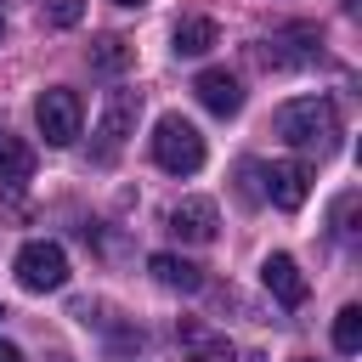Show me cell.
Masks as SVG:
<instances>
[{"label": "cell", "instance_id": "obj_1", "mask_svg": "<svg viewBox=\"0 0 362 362\" xmlns=\"http://www.w3.org/2000/svg\"><path fill=\"white\" fill-rule=\"evenodd\" d=\"M272 130H277L294 153H317V158H328V153L339 147V107H334L328 96H294V102L277 107Z\"/></svg>", "mask_w": 362, "mask_h": 362}, {"label": "cell", "instance_id": "obj_2", "mask_svg": "<svg viewBox=\"0 0 362 362\" xmlns=\"http://www.w3.org/2000/svg\"><path fill=\"white\" fill-rule=\"evenodd\" d=\"M153 158H158V170H170V175L204 170V136H198V124L181 119V113H164V119L153 124Z\"/></svg>", "mask_w": 362, "mask_h": 362}, {"label": "cell", "instance_id": "obj_3", "mask_svg": "<svg viewBox=\"0 0 362 362\" xmlns=\"http://www.w3.org/2000/svg\"><path fill=\"white\" fill-rule=\"evenodd\" d=\"M34 124H40V136H45L51 147H74V141H79V124H85V107H79V96H74L68 85H51V90H40V102H34Z\"/></svg>", "mask_w": 362, "mask_h": 362}, {"label": "cell", "instance_id": "obj_4", "mask_svg": "<svg viewBox=\"0 0 362 362\" xmlns=\"http://www.w3.org/2000/svg\"><path fill=\"white\" fill-rule=\"evenodd\" d=\"M17 283H23L28 294L62 288V283H68V255H62V243H45V238L23 243V249H17Z\"/></svg>", "mask_w": 362, "mask_h": 362}, {"label": "cell", "instance_id": "obj_5", "mask_svg": "<svg viewBox=\"0 0 362 362\" xmlns=\"http://www.w3.org/2000/svg\"><path fill=\"white\" fill-rule=\"evenodd\" d=\"M136 119H141V90L119 85L102 96V119H96V136H102V158H113L130 136H136Z\"/></svg>", "mask_w": 362, "mask_h": 362}, {"label": "cell", "instance_id": "obj_6", "mask_svg": "<svg viewBox=\"0 0 362 362\" xmlns=\"http://www.w3.org/2000/svg\"><path fill=\"white\" fill-rule=\"evenodd\" d=\"M170 232H175L181 243H215V232H221L215 198H181V204L170 209Z\"/></svg>", "mask_w": 362, "mask_h": 362}, {"label": "cell", "instance_id": "obj_7", "mask_svg": "<svg viewBox=\"0 0 362 362\" xmlns=\"http://www.w3.org/2000/svg\"><path fill=\"white\" fill-rule=\"evenodd\" d=\"M255 175L266 181V198H272L277 209H300V204H305V192H311V170H305V164H294V158L266 164V170H255Z\"/></svg>", "mask_w": 362, "mask_h": 362}, {"label": "cell", "instance_id": "obj_8", "mask_svg": "<svg viewBox=\"0 0 362 362\" xmlns=\"http://www.w3.org/2000/svg\"><path fill=\"white\" fill-rule=\"evenodd\" d=\"M192 96H198L215 119H232V113L243 107V85H238V74H226V68H204V74L192 79Z\"/></svg>", "mask_w": 362, "mask_h": 362}, {"label": "cell", "instance_id": "obj_9", "mask_svg": "<svg viewBox=\"0 0 362 362\" xmlns=\"http://www.w3.org/2000/svg\"><path fill=\"white\" fill-rule=\"evenodd\" d=\"M260 283H266V294L277 300V305H305V272L294 266V255H266V266H260Z\"/></svg>", "mask_w": 362, "mask_h": 362}, {"label": "cell", "instance_id": "obj_10", "mask_svg": "<svg viewBox=\"0 0 362 362\" xmlns=\"http://www.w3.org/2000/svg\"><path fill=\"white\" fill-rule=\"evenodd\" d=\"M175 339H181L187 362H232V339H226V334H215V328H209V322H198V317H187V322L175 328Z\"/></svg>", "mask_w": 362, "mask_h": 362}, {"label": "cell", "instance_id": "obj_11", "mask_svg": "<svg viewBox=\"0 0 362 362\" xmlns=\"http://www.w3.org/2000/svg\"><path fill=\"white\" fill-rule=\"evenodd\" d=\"M147 272H153V283H164V288H175V294H198V288H204V266H192V260H181V255H153Z\"/></svg>", "mask_w": 362, "mask_h": 362}, {"label": "cell", "instance_id": "obj_12", "mask_svg": "<svg viewBox=\"0 0 362 362\" xmlns=\"http://www.w3.org/2000/svg\"><path fill=\"white\" fill-rule=\"evenodd\" d=\"M34 175V147L11 130H0V187H23Z\"/></svg>", "mask_w": 362, "mask_h": 362}, {"label": "cell", "instance_id": "obj_13", "mask_svg": "<svg viewBox=\"0 0 362 362\" xmlns=\"http://www.w3.org/2000/svg\"><path fill=\"white\" fill-rule=\"evenodd\" d=\"M215 40H221V28H215L209 17H181L175 34H170V51H175V57H204Z\"/></svg>", "mask_w": 362, "mask_h": 362}, {"label": "cell", "instance_id": "obj_14", "mask_svg": "<svg viewBox=\"0 0 362 362\" xmlns=\"http://www.w3.org/2000/svg\"><path fill=\"white\" fill-rule=\"evenodd\" d=\"M136 62V45L124 40V34H102L96 45H90V68H102V74H124Z\"/></svg>", "mask_w": 362, "mask_h": 362}, {"label": "cell", "instance_id": "obj_15", "mask_svg": "<svg viewBox=\"0 0 362 362\" xmlns=\"http://www.w3.org/2000/svg\"><path fill=\"white\" fill-rule=\"evenodd\" d=\"M334 345H339L345 356L362 351V305H345V311L334 317Z\"/></svg>", "mask_w": 362, "mask_h": 362}, {"label": "cell", "instance_id": "obj_16", "mask_svg": "<svg viewBox=\"0 0 362 362\" xmlns=\"http://www.w3.org/2000/svg\"><path fill=\"white\" fill-rule=\"evenodd\" d=\"M79 17H85V0H51V6H45V23H51V28H74Z\"/></svg>", "mask_w": 362, "mask_h": 362}, {"label": "cell", "instance_id": "obj_17", "mask_svg": "<svg viewBox=\"0 0 362 362\" xmlns=\"http://www.w3.org/2000/svg\"><path fill=\"white\" fill-rule=\"evenodd\" d=\"M0 362H23V351H17V345H6V339H0Z\"/></svg>", "mask_w": 362, "mask_h": 362}, {"label": "cell", "instance_id": "obj_18", "mask_svg": "<svg viewBox=\"0 0 362 362\" xmlns=\"http://www.w3.org/2000/svg\"><path fill=\"white\" fill-rule=\"evenodd\" d=\"M113 6H147V0H113Z\"/></svg>", "mask_w": 362, "mask_h": 362}, {"label": "cell", "instance_id": "obj_19", "mask_svg": "<svg viewBox=\"0 0 362 362\" xmlns=\"http://www.w3.org/2000/svg\"><path fill=\"white\" fill-rule=\"evenodd\" d=\"M339 6H345V11H356V0H339Z\"/></svg>", "mask_w": 362, "mask_h": 362}, {"label": "cell", "instance_id": "obj_20", "mask_svg": "<svg viewBox=\"0 0 362 362\" xmlns=\"http://www.w3.org/2000/svg\"><path fill=\"white\" fill-rule=\"evenodd\" d=\"M249 362H266V356H249Z\"/></svg>", "mask_w": 362, "mask_h": 362}, {"label": "cell", "instance_id": "obj_21", "mask_svg": "<svg viewBox=\"0 0 362 362\" xmlns=\"http://www.w3.org/2000/svg\"><path fill=\"white\" fill-rule=\"evenodd\" d=\"M51 362H68V356H51Z\"/></svg>", "mask_w": 362, "mask_h": 362}, {"label": "cell", "instance_id": "obj_22", "mask_svg": "<svg viewBox=\"0 0 362 362\" xmlns=\"http://www.w3.org/2000/svg\"><path fill=\"white\" fill-rule=\"evenodd\" d=\"M300 362H317V356H300Z\"/></svg>", "mask_w": 362, "mask_h": 362}, {"label": "cell", "instance_id": "obj_23", "mask_svg": "<svg viewBox=\"0 0 362 362\" xmlns=\"http://www.w3.org/2000/svg\"><path fill=\"white\" fill-rule=\"evenodd\" d=\"M0 34H6V17H0Z\"/></svg>", "mask_w": 362, "mask_h": 362}, {"label": "cell", "instance_id": "obj_24", "mask_svg": "<svg viewBox=\"0 0 362 362\" xmlns=\"http://www.w3.org/2000/svg\"><path fill=\"white\" fill-rule=\"evenodd\" d=\"M0 317H6V305H0Z\"/></svg>", "mask_w": 362, "mask_h": 362}]
</instances>
